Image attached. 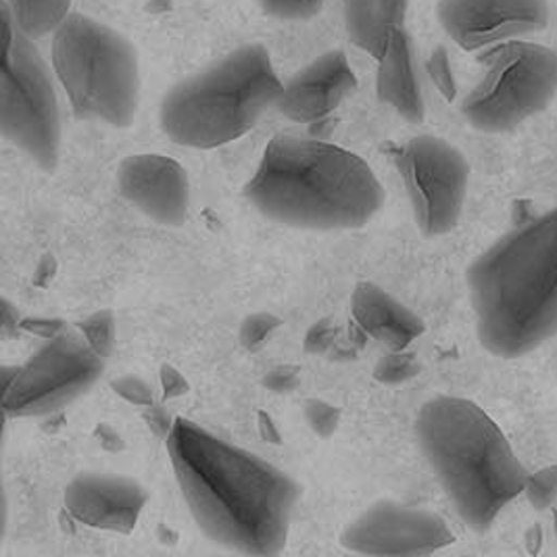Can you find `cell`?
<instances>
[{
  "label": "cell",
  "mask_w": 557,
  "mask_h": 557,
  "mask_svg": "<svg viewBox=\"0 0 557 557\" xmlns=\"http://www.w3.org/2000/svg\"><path fill=\"white\" fill-rule=\"evenodd\" d=\"M399 172L420 230L443 236L456 228L470 180L463 152L443 138L416 136L399 152Z\"/></svg>",
  "instance_id": "obj_10"
},
{
  "label": "cell",
  "mask_w": 557,
  "mask_h": 557,
  "mask_svg": "<svg viewBox=\"0 0 557 557\" xmlns=\"http://www.w3.org/2000/svg\"><path fill=\"white\" fill-rule=\"evenodd\" d=\"M82 338L107 359L115 343V322L109 311H99L79 324Z\"/></svg>",
  "instance_id": "obj_21"
},
{
  "label": "cell",
  "mask_w": 557,
  "mask_h": 557,
  "mask_svg": "<svg viewBox=\"0 0 557 557\" xmlns=\"http://www.w3.org/2000/svg\"><path fill=\"white\" fill-rule=\"evenodd\" d=\"M282 88L268 49L245 45L177 82L161 102L159 122L176 145L215 149L253 129Z\"/></svg>",
  "instance_id": "obj_5"
},
{
  "label": "cell",
  "mask_w": 557,
  "mask_h": 557,
  "mask_svg": "<svg viewBox=\"0 0 557 557\" xmlns=\"http://www.w3.org/2000/svg\"><path fill=\"white\" fill-rule=\"evenodd\" d=\"M113 388L117 395H122L126 399L127 404L140 407L152 406V388L143 379L124 376V379L113 382Z\"/></svg>",
  "instance_id": "obj_27"
},
{
  "label": "cell",
  "mask_w": 557,
  "mask_h": 557,
  "mask_svg": "<svg viewBox=\"0 0 557 557\" xmlns=\"http://www.w3.org/2000/svg\"><path fill=\"white\" fill-rule=\"evenodd\" d=\"M416 434L459 518L472 531H488L524 493L527 468L506 434L476 404L438 395L420 409Z\"/></svg>",
  "instance_id": "obj_4"
},
{
  "label": "cell",
  "mask_w": 557,
  "mask_h": 557,
  "mask_svg": "<svg viewBox=\"0 0 557 557\" xmlns=\"http://www.w3.org/2000/svg\"><path fill=\"white\" fill-rule=\"evenodd\" d=\"M357 86L354 67L343 51H329L290 77L276 109L297 124H313L345 101Z\"/></svg>",
  "instance_id": "obj_15"
},
{
  "label": "cell",
  "mask_w": 557,
  "mask_h": 557,
  "mask_svg": "<svg viewBox=\"0 0 557 557\" xmlns=\"http://www.w3.org/2000/svg\"><path fill=\"white\" fill-rule=\"evenodd\" d=\"M102 370L104 357L84 338L51 336L4 388V413L9 418H36L59 411L99 381Z\"/></svg>",
  "instance_id": "obj_9"
},
{
  "label": "cell",
  "mask_w": 557,
  "mask_h": 557,
  "mask_svg": "<svg viewBox=\"0 0 557 557\" xmlns=\"http://www.w3.org/2000/svg\"><path fill=\"white\" fill-rule=\"evenodd\" d=\"M547 0H438L436 17L463 51L497 49L549 26Z\"/></svg>",
  "instance_id": "obj_12"
},
{
  "label": "cell",
  "mask_w": 557,
  "mask_h": 557,
  "mask_svg": "<svg viewBox=\"0 0 557 557\" xmlns=\"http://www.w3.org/2000/svg\"><path fill=\"white\" fill-rule=\"evenodd\" d=\"M409 0H343L345 27L357 49L381 57L391 34L406 22Z\"/></svg>",
  "instance_id": "obj_18"
},
{
  "label": "cell",
  "mask_w": 557,
  "mask_h": 557,
  "mask_svg": "<svg viewBox=\"0 0 557 557\" xmlns=\"http://www.w3.org/2000/svg\"><path fill=\"white\" fill-rule=\"evenodd\" d=\"M245 195L265 218L305 230L361 228L384 203L381 180L361 157L288 134L265 147Z\"/></svg>",
  "instance_id": "obj_3"
},
{
  "label": "cell",
  "mask_w": 557,
  "mask_h": 557,
  "mask_svg": "<svg viewBox=\"0 0 557 557\" xmlns=\"http://www.w3.org/2000/svg\"><path fill=\"white\" fill-rule=\"evenodd\" d=\"M280 320L272 313H253L249 315L243 326H240V345L247 351H259L268 338L272 336V332L278 329Z\"/></svg>",
  "instance_id": "obj_23"
},
{
  "label": "cell",
  "mask_w": 557,
  "mask_h": 557,
  "mask_svg": "<svg viewBox=\"0 0 557 557\" xmlns=\"http://www.w3.org/2000/svg\"><path fill=\"white\" fill-rule=\"evenodd\" d=\"M147 491L126 476L101 472H84L65 486L63 502L77 522L99 531H134L143 507L147 506Z\"/></svg>",
  "instance_id": "obj_14"
},
{
  "label": "cell",
  "mask_w": 557,
  "mask_h": 557,
  "mask_svg": "<svg viewBox=\"0 0 557 557\" xmlns=\"http://www.w3.org/2000/svg\"><path fill=\"white\" fill-rule=\"evenodd\" d=\"M454 541L438 513L395 502L368 507L341 534V545L361 556H429Z\"/></svg>",
  "instance_id": "obj_11"
},
{
  "label": "cell",
  "mask_w": 557,
  "mask_h": 557,
  "mask_svg": "<svg viewBox=\"0 0 557 557\" xmlns=\"http://www.w3.org/2000/svg\"><path fill=\"white\" fill-rule=\"evenodd\" d=\"M379 61L376 92L384 104L393 107L404 120L420 124L426 115L422 86L413 63L411 40L406 29L399 27L391 34Z\"/></svg>",
  "instance_id": "obj_17"
},
{
  "label": "cell",
  "mask_w": 557,
  "mask_h": 557,
  "mask_svg": "<svg viewBox=\"0 0 557 557\" xmlns=\"http://www.w3.org/2000/svg\"><path fill=\"white\" fill-rule=\"evenodd\" d=\"M0 129L11 145L26 152L42 170L52 172L57 168L61 113L51 72L22 29L4 45Z\"/></svg>",
  "instance_id": "obj_8"
},
{
  "label": "cell",
  "mask_w": 557,
  "mask_h": 557,
  "mask_svg": "<svg viewBox=\"0 0 557 557\" xmlns=\"http://www.w3.org/2000/svg\"><path fill=\"white\" fill-rule=\"evenodd\" d=\"M52 70L79 120L132 124L140 99L138 52L99 20L70 13L52 34Z\"/></svg>",
  "instance_id": "obj_6"
},
{
  "label": "cell",
  "mask_w": 557,
  "mask_h": 557,
  "mask_svg": "<svg viewBox=\"0 0 557 557\" xmlns=\"http://www.w3.org/2000/svg\"><path fill=\"white\" fill-rule=\"evenodd\" d=\"M420 370V363L416 357L401 351L388 349V354L381 357V361L374 368V379L382 384H401V382L411 381Z\"/></svg>",
  "instance_id": "obj_20"
},
{
  "label": "cell",
  "mask_w": 557,
  "mask_h": 557,
  "mask_svg": "<svg viewBox=\"0 0 557 557\" xmlns=\"http://www.w3.org/2000/svg\"><path fill=\"white\" fill-rule=\"evenodd\" d=\"M22 34L27 38H45L54 34L72 9V0H2Z\"/></svg>",
  "instance_id": "obj_19"
},
{
  "label": "cell",
  "mask_w": 557,
  "mask_h": 557,
  "mask_svg": "<svg viewBox=\"0 0 557 557\" xmlns=\"http://www.w3.org/2000/svg\"><path fill=\"white\" fill-rule=\"evenodd\" d=\"M529 502L534 509H547L557 499V466L543 468L541 472L532 474L524 488Z\"/></svg>",
  "instance_id": "obj_24"
},
{
  "label": "cell",
  "mask_w": 557,
  "mask_h": 557,
  "mask_svg": "<svg viewBox=\"0 0 557 557\" xmlns=\"http://www.w3.org/2000/svg\"><path fill=\"white\" fill-rule=\"evenodd\" d=\"M259 7L282 22H305L324 9V0H257Z\"/></svg>",
  "instance_id": "obj_22"
},
{
  "label": "cell",
  "mask_w": 557,
  "mask_h": 557,
  "mask_svg": "<svg viewBox=\"0 0 557 557\" xmlns=\"http://www.w3.org/2000/svg\"><path fill=\"white\" fill-rule=\"evenodd\" d=\"M429 74H431L432 82L436 84V88L447 97L454 99L456 97V79H454V72H451V63H449V54L438 47L429 59Z\"/></svg>",
  "instance_id": "obj_26"
},
{
  "label": "cell",
  "mask_w": 557,
  "mask_h": 557,
  "mask_svg": "<svg viewBox=\"0 0 557 557\" xmlns=\"http://www.w3.org/2000/svg\"><path fill=\"white\" fill-rule=\"evenodd\" d=\"M305 420L311 426V431L320 436H330L338 429L341 422V411L338 407L332 406L329 401L322 399H309L305 404Z\"/></svg>",
  "instance_id": "obj_25"
},
{
  "label": "cell",
  "mask_w": 557,
  "mask_h": 557,
  "mask_svg": "<svg viewBox=\"0 0 557 557\" xmlns=\"http://www.w3.org/2000/svg\"><path fill=\"white\" fill-rule=\"evenodd\" d=\"M355 324L393 351L407 349L424 334V322L393 295L372 282H359L351 301Z\"/></svg>",
  "instance_id": "obj_16"
},
{
  "label": "cell",
  "mask_w": 557,
  "mask_h": 557,
  "mask_svg": "<svg viewBox=\"0 0 557 557\" xmlns=\"http://www.w3.org/2000/svg\"><path fill=\"white\" fill-rule=\"evenodd\" d=\"M488 70L461 102L466 122L504 134L545 111L557 92V51L534 42H507L486 57Z\"/></svg>",
  "instance_id": "obj_7"
},
{
  "label": "cell",
  "mask_w": 557,
  "mask_h": 557,
  "mask_svg": "<svg viewBox=\"0 0 557 557\" xmlns=\"http://www.w3.org/2000/svg\"><path fill=\"white\" fill-rule=\"evenodd\" d=\"M117 184L129 203L163 226H180L188 218L190 182L172 157L129 154L120 165Z\"/></svg>",
  "instance_id": "obj_13"
},
{
  "label": "cell",
  "mask_w": 557,
  "mask_h": 557,
  "mask_svg": "<svg viewBox=\"0 0 557 557\" xmlns=\"http://www.w3.org/2000/svg\"><path fill=\"white\" fill-rule=\"evenodd\" d=\"M4 318H2V322H4V332H9V329H15L17 326V315L13 318L11 313H13V305L9 304V301H4Z\"/></svg>",
  "instance_id": "obj_31"
},
{
  "label": "cell",
  "mask_w": 557,
  "mask_h": 557,
  "mask_svg": "<svg viewBox=\"0 0 557 557\" xmlns=\"http://www.w3.org/2000/svg\"><path fill=\"white\" fill-rule=\"evenodd\" d=\"M466 280L488 354L516 359L556 336L557 207L479 255Z\"/></svg>",
  "instance_id": "obj_2"
},
{
  "label": "cell",
  "mask_w": 557,
  "mask_h": 557,
  "mask_svg": "<svg viewBox=\"0 0 557 557\" xmlns=\"http://www.w3.org/2000/svg\"><path fill=\"white\" fill-rule=\"evenodd\" d=\"M263 384L268 386V388H272V391H293L297 384H299V372H297V368H290V366H280V368H274L265 379H263Z\"/></svg>",
  "instance_id": "obj_29"
},
{
  "label": "cell",
  "mask_w": 557,
  "mask_h": 557,
  "mask_svg": "<svg viewBox=\"0 0 557 557\" xmlns=\"http://www.w3.org/2000/svg\"><path fill=\"white\" fill-rule=\"evenodd\" d=\"M336 330L330 326L329 322H318L305 336V349L309 354H324L329 351L334 343Z\"/></svg>",
  "instance_id": "obj_28"
},
{
  "label": "cell",
  "mask_w": 557,
  "mask_h": 557,
  "mask_svg": "<svg viewBox=\"0 0 557 557\" xmlns=\"http://www.w3.org/2000/svg\"><path fill=\"white\" fill-rule=\"evenodd\" d=\"M182 497L199 529L243 556L286 547L301 486L265 459L176 418L165 436Z\"/></svg>",
  "instance_id": "obj_1"
},
{
  "label": "cell",
  "mask_w": 557,
  "mask_h": 557,
  "mask_svg": "<svg viewBox=\"0 0 557 557\" xmlns=\"http://www.w3.org/2000/svg\"><path fill=\"white\" fill-rule=\"evenodd\" d=\"M161 382H163V388H165L168 397H176V395L186 393V382L177 374L174 368H163Z\"/></svg>",
  "instance_id": "obj_30"
}]
</instances>
